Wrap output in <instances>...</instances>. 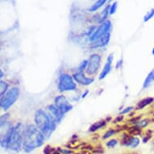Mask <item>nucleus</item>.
Segmentation results:
<instances>
[{
	"mask_svg": "<svg viewBox=\"0 0 154 154\" xmlns=\"http://www.w3.org/2000/svg\"><path fill=\"white\" fill-rule=\"evenodd\" d=\"M54 105L59 109L63 115L68 113L73 109V105L69 103L68 99L64 95H58L55 98Z\"/></svg>",
	"mask_w": 154,
	"mask_h": 154,
	"instance_id": "8",
	"label": "nucleus"
},
{
	"mask_svg": "<svg viewBox=\"0 0 154 154\" xmlns=\"http://www.w3.org/2000/svg\"><path fill=\"white\" fill-rule=\"evenodd\" d=\"M153 101H154L153 98L152 97L145 98V99H144L140 100V102L137 103L136 109V110H141V109L145 108V107H147V106L149 105V104H151Z\"/></svg>",
	"mask_w": 154,
	"mask_h": 154,
	"instance_id": "14",
	"label": "nucleus"
},
{
	"mask_svg": "<svg viewBox=\"0 0 154 154\" xmlns=\"http://www.w3.org/2000/svg\"><path fill=\"white\" fill-rule=\"evenodd\" d=\"M52 154H61L59 152H54V153H53Z\"/></svg>",
	"mask_w": 154,
	"mask_h": 154,
	"instance_id": "36",
	"label": "nucleus"
},
{
	"mask_svg": "<svg viewBox=\"0 0 154 154\" xmlns=\"http://www.w3.org/2000/svg\"><path fill=\"white\" fill-rule=\"evenodd\" d=\"M19 97H20V89L18 87L10 89L0 99V107L4 111L8 110L17 101Z\"/></svg>",
	"mask_w": 154,
	"mask_h": 154,
	"instance_id": "5",
	"label": "nucleus"
},
{
	"mask_svg": "<svg viewBox=\"0 0 154 154\" xmlns=\"http://www.w3.org/2000/svg\"><path fill=\"white\" fill-rule=\"evenodd\" d=\"M112 61H113V54L111 53L107 57V61H106V64L104 67H103V70L101 71L99 74V80H103L109 74L111 70V68H112Z\"/></svg>",
	"mask_w": 154,
	"mask_h": 154,
	"instance_id": "13",
	"label": "nucleus"
},
{
	"mask_svg": "<svg viewBox=\"0 0 154 154\" xmlns=\"http://www.w3.org/2000/svg\"><path fill=\"white\" fill-rule=\"evenodd\" d=\"M86 67H87V61L84 60L80 64V66L78 67L77 72H84L86 69Z\"/></svg>",
	"mask_w": 154,
	"mask_h": 154,
	"instance_id": "26",
	"label": "nucleus"
},
{
	"mask_svg": "<svg viewBox=\"0 0 154 154\" xmlns=\"http://www.w3.org/2000/svg\"><path fill=\"white\" fill-rule=\"evenodd\" d=\"M73 78L75 82L78 83L82 86H89L91 85L94 82V78L92 77H86L84 72H77L73 75Z\"/></svg>",
	"mask_w": 154,
	"mask_h": 154,
	"instance_id": "10",
	"label": "nucleus"
},
{
	"mask_svg": "<svg viewBox=\"0 0 154 154\" xmlns=\"http://www.w3.org/2000/svg\"><path fill=\"white\" fill-rule=\"evenodd\" d=\"M54 152H55L54 148H50L49 146H47V147L44 149V153H45V154H52L53 153H54Z\"/></svg>",
	"mask_w": 154,
	"mask_h": 154,
	"instance_id": "30",
	"label": "nucleus"
},
{
	"mask_svg": "<svg viewBox=\"0 0 154 154\" xmlns=\"http://www.w3.org/2000/svg\"><path fill=\"white\" fill-rule=\"evenodd\" d=\"M152 53H153V55L154 56V48H153V52H152Z\"/></svg>",
	"mask_w": 154,
	"mask_h": 154,
	"instance_id": "37",
	"label": "nucleus"
},
{
	"mask_svg": "<svg viewBox=\"0 0 154 154\" xmlns=\"http://www.w3.org/2000/svg\"><path fill=\"white\" fill-rule=\"evenodd\" d=\"M154 16V9H152L150 12H148L147 14L145 15L144 17V21L145 22H148V20H150Z\"/></svg>",
	"mask_w": 154,
	"mask_h": 154,
	"instance_id": "25",
	"label": "nucleus"
},
{
	"mask_svg": "<svg viewBox=\"0 0 154 154\" xmlns=\"http://www.w3.org/2000/svg\"><path fill=\"white\" fill-rule=\"evenodd\" d=\"M117 2H115L111 6H110V14L113 15L115 13L116 10H117Z\"/></svg>",
	"mask_w": 154,
	"mask_h": 154,
	"instance_id": "27",
	"label": "nucleus"
},
{
	"mask_svg": "<svg viewBox=\"0 0 154 154\" xmlns=\"http://www.w3.org/2000/svg\"><path fill=\"white\" fill-rule=\"evenodd\" d=\"M150 136H147L145 137V138H144V140H143V141H144V142L145 143H146L147 142V141H148V140H149V139H150Z\"/></svg>",
	"mask_w": 154,
	"mask_h": 154,
	"instance_id": "34",
	"label": "nucleus"
},
{
	"mask_svg": "<svg viewBox=\"0 0 154 154\" xmlns=\"http://www.w3.org/2000/svg\"><path fill=\"white\" fill-rule=\"evenodd\" d=\"M153 145H154V139H153Z\"/></svg>",
	"mask_w": 154,
	"mask_h": 154,
	"instance_id": "39",
	"label": "nucleus"
},
{
	"mask_svg": "<svg viewBox=\"0 0 154 154\" xmlns=\"http://www.w3.org/2000/svg\"><path fill=\"white\" fill-rule=\"evenodd\" d=\"M132 109H133V107H126V108H124L123 111H121V115L128 114V113H130L132 111Z\"/></svg>",
	"mask_w": 154,
	"mask_h": 154,
	"instance_id": "31",
	"label": "nucleus"
},
{
	"mask_svg": "<svg viewBox=\"0 0 154 154\" xmlns=\"http://www.w3.org/2000/svg\"><path fill=\"white\" fill-rule=\"evenodd\" d=\"M34 120L36 128L41 131L45 139L49 138L57 127V123L53 118L43 109H38L36 111Z\"/></svg>",
	"mask_w": 154,
	"mask_h": 154,
	"instance_id": "2",
	"label": "nucleus"
},
{
	"mask_svg": "<svg viewBox=\"0 0 154 154\" xmlns=\"http://www.w3.org/2000/svg\"><path fill=\"white\" fill-rule=\"evenodd\" d=\"M128 133L131 136H139V135L141 133V129L139 128V127H137L136 125L135 126H132L131 128H129L128 129Z\"/></svg>",
	"mask_w": 154,
	"mask_h": 154,
	"instance_id": "19",
	"label": "nucleus"
},
{
	"mask_svg": "<svg viewBox=\"0 0 154 154\" xmlns=\"http://www.w3.org/2000/svg\"><path fill=\"white\" fill-rule=\"evenodd\" d=\"M106 123H107V121L106 120H100V121H98V122H95L94 123H93L90 128H89V131L91 132H94L96 131L99 129L102 128L103 127H105Z\"/></svg>",
	"mask_w": 154,
	"mask_h": 154,
	"instance_id": "16",
	"label": "nucleus"
},
{
	"mask_svg": "<svg viewBox=\"0 0 154 154\" xmlns=\"http://www.w3.org/2000/svg\"><path fill=\"white\" fill-rule=\"evenodd\" d=\"M81 145V142L79 140H72L71 142H69L68 147L69 148H77Z\"/></svg>",
	"mask_w": 154,
	"mask_h": 154,
	"instance_id": "24",
	"label": "nucleus"
},
{
	"mask_svg": "<svg viewBox=\"0 0 154 154\" xmlns=\"http://www.w3.org/2000/svg\"><path fill=\"white\" fill-rule=\"evenodd\" d=\"M47 112L51 115L52 117L53 118V120L56 121L57 123H61V121L62 120L63 117H64V115L61 113V111L57 108L54 104L48 106V107H47Z\"/></svg>",
	"mask_w": 154,
	"mask_h": 154,
	"instance_id": "11",
	"label": "nucleus"
},
{
	"mask_svg": "<svg viewBox=\"0 0 154 154\" xmlns=\"http://www.w3.org/2000/svg\"><path fill=\"white\" fill-rule=\"evenodd\" d=\"M109 11H110V6H107L104 10H103V12H102L101 15H100L99 20V23H103V22H105V20L107 18V16H108Z\"/></svg>",
	"mask_w": 154,
	"mask_h": 154,
	"instance_id": "20",
	"label": "nucleus"
},
{
	"mask_svg": "<svg viewBox=\"0 0 154 154\" xmlns=\"http://www.w3.org/2000/svg\"><path fill=\"white\" fill-rule=\"evenodd\" d=\"M74 154H81V153H74Z\"/></svg>",
	"mask_w": 154,
	"mask_h": 154,
	"instance_id": "40",
	"label": "nucleus"
},
{
	"mask_svg": "<svg viewBox=\"0 0 154 154\" xmlns=\"http://www.w3.org/2000/svg\"><path fill=\"white\" fill-rule=\"evenodd\" d=\"M107 0H98V1H96V3H94V4L89 8V11H90V12H96L97 10H99L100 7H102L107 3Z\"/></svg>",
	"mask_w": 154,
	"mask_h": 154,
	"instance_id": "17",
	"label": "nucleus"
},
{
	"mask_svg": "<svg viewBox=\"0 0 154 154\" xmlns=\"http://www.w3.org/2000/svg\"><path fill=\"white\" fill-rule=\"evenodd\" d=\"M102 58L101 56L98 53L91 54L87 60V67H86V73L89 76H92L96 74L99 70L101 66Z\"/></svg>",
	"mask_w": 154,
	"mask_h": 154,
	"instance_id": "7",
	"label": "nucleus"
},
{
	"mask_svg": "<svg viewBox=\"0 0 154 154\" xmlns=\"http://www.w3.org/2000/svg\"><path fill=\"white\" fill-rule=\"evenodd\" d=\"M57 87L60 92L74 91L77 89V84L69 74L63 73L59 77Z\"/></svg>",
	"mask_w": 154,
	"mask_h": 154,
	"instance_id": "6",
	"label": "nucleus"
},
{
	"mask_svg": "<svg viewBox=\"0 0 154 154\" xmlns=\"http://www.w3.org/2000/svg\"><path fill=\"white\" fill-rule=\"evenodd\" d=\"M128 154H136V153H128Z\"/></svg>",
	"mask_w": 154,
	"mask_h": 154,
	"instance_id": "38",
	"label": "nucleus"
},
{
	"mask_svg": "<svg viewBox=\"0 0 154 154\" xmlns=\"http://www.w3.org/2000/svg\"><path fill=\"white\" fill-rule=\"evenodd\" d=\"M111 27V23L110 20H106L105 22L102 23V24L97 29H95L94 31L93 32V34L90 36V40L93 42L98 40L99 38L101 36H103V35H105L106 33H107L110 31Z\"/></svg>",
	"mask_w": 154,
	"mask_h": 154,
	"instance_id": "9",
	"label": "nucleus"
},
{
	"mask_svg": "<svg viewBox=\"0 0 154 154\" xmlns=\"http://www.w3.org/2000/svg\"><path fill=\"white\" fill-rule=\"evenodd\" d=\"M8 88V85L7 83L3 81H0V98H2L3 94H5Z\"/></svg>",
	"mask_w": 154,
	"mask_h": 154,
	"instance_id": "21",
	"label": "nucleus"
},
{
	"mask_svg": "<svg viewBox=\"0 0 154 154\" xmlns=\"http://www.w3.org/2000/svg\"><path fill=\"white\" fill-rule=\"evenodd\" d=\"M89 94V91H86L84 92V93L82 94V99H85V98L87 96V94Z\"/></svg>",
	"mask_w": 154,
	"mask_h": 154,
	"instance_id": "33",
	"label": "nucleus"
},
{
	"mask_svg": "<svg viewBox=\"0 0 154 154\" xmlns=\"http://www.w3.org/2000/svg\"><path fill=\"white\" fill-rule=\"evenodd\" d=\"M110 38H111V33L107 32L105 35H103V36H101L98 40H95V41H93L91 47L92 49H99V48L105 47V46L108 45L109 41H110Z\"/></svg>",
	"mask_w": 154,
	"mask_h": 154,
	"instance_id": "12",
	"label": "nucleus"
},
{
	"mask_svg": "<svg viewBox=\"0 0 154 154\" xmlns=\"http://www.w3.org/2000/svg\"><path fill=\"white\" fill-rule=\"evenodd\" d=\"M23 128L21 123H17L15 126L8 141L7 148L15 152L20 151L23 147Z\"/></svg>",
	"mask_w": 154,
	"mask_h": 154,
	"instance_id": "4",
	"label": "nucleus"
},
{
	"mask_svg": "<svg viewBox=\"0 0 154 154\" xmlns=\"http://www.w3.org/2000/svg\"><path fill=\"white\" fill-rule=\"evenodd\" d=\"M3 71H2V70H1V69H0V78H1V77H3Z\"/></svg>",
	"mask_w": 154,
	"mask_h": 154,
	"instance_id": "35",
	"label": "nucleus"
},
{
	"mask_svg": "<svg viewBox=\"0 0 154 154\" xmlns=\"http://www.w3.org/2000/svg\"><path fill=\"white\" fill-rule=\"evenodd\" d=\"M139 144H140V140H139L137 137L131 136L130 137V139H129L128 142L126 144V146L134 148H136L137 146L139 145Z\"/></svg>",
	"mask_w": 154,
	"mask_h": 154,
	"instance_id": "18",
	"label": "nucleus"
},
{
	"mask_svg": "<svg viewBox=\"0 0 154 154\" xmlns=\"http://www.w3.org/2000/svg\"><path fill=\"white\" fill-rule=\"evenodd\" d=\"M116 133V131L115 130H114V129H109L108 131H106L105 134L103 135V140H106V139H108V138H110V137H111L112 136H114L115 134Z\"/></svg>",
	"mask_w": 154,
	"mask_h": 154,
	"instance_id": "23",
	"label": "nucleus"
},
{
	"mask_svg": "<svg viewBox=\"0 0 154 154\" xmlns=\"http://www.w3.org/2000/svg\"><path fill=\"white\" fill-rule=\"evenodd\" d=\"M153 82H154V69L148 74V76L146 77L145 80L144 84H143V88L144 89L148 88V87L151 86L152 84H153Z\"/></svg>",
	"mask_w": 154,
	"mask_h": 154,
	"instance_id": "15",
	"label": "nucleus"
},
{
	"mask_svg": "<svg viewBox=\"0 0 154 154\" xmlns=\"http://www.w3.org/2000/svg\"><path fill=\"white\" fill-rule=\"evenodd\" d=\"M58 151L60 153L62 154H72L73 151L70 150V149H66V148H58Z\"/></svg>",
	"mask_w": 154,
	"mask_h": 154,
	"instance_id": "28",
	"label": "nucleus"
},
{
	"mask_svg": "<svg viewBox=\"0 0 154 154\" xmlns=\"http://www.w3.org/2000/svg\"><path fill=\"white\" fill-rule=\"evenodd\" d=\"M9 114L3 115L0 117V145L7 148L8 141L14 129V126L8 121Z\"/></svg>",
	"mask_w": 154,
	"mask_h": 154,
	"instance_id": "3",
	"label": "nucleus"
},
{
	"mask_svg": "<svg viewBox=\"0 0 154 154\" xmlns=\"http://www.w3.org/2000/svg\"><path fill=\"white\" fill-rule=\"evenodd\" d=\"M148 123H149V120L145 119V120H139V121L136 123V125L137 127H139L140 128H145L146 126L148 124Z\"/></svg>",
	"mask_w": 154,
	"mask_h": 154,
	"instance_id": "22",
	"label": "nucleus"
},
{
	"mask_svg": "<svg viewBox=\"0 0 154 154\" xmlns=\"http://www.w3.org/2000/svg\"><path fill=\"white\" fill-rule=\"evenodd\" d=\"M45 137L36 126L28 124L23 128V148L25 153H29L36 148L43 145Z\"/></svg>",
	"mask_w": 154,
	"mask_h": 154,
	"instance_id": "1",
	"label": "nucleus"
},
{
	"mask_svg": "<svg viewBox=\"0 0 154 154\" xmlns=\"http://www.w3.org/2000/svg\"><path fill=\"white\" fill-rule=\"evenodd\" d=\"M123 120V115H119V116H117V117L115 118V121L117 122V123H120V122H122V120Z\"/></svg>",
	"mask_w": 154,
	"mask_h": 154,
	"instance_id": "32",
	"label": "nucleus"
},
{
	"mask_svg": "<svg viewBox=\"0 0 154 154\" xmlns=\"http://www.w3.org/2000/svg\"><path fill=\"white\" fill-rule=\"evenodd\" d=\"M118 141L116 140H109L108 142H107V146L109 148H113L115 146L117 145Z\"/></svg>",
	"mask_w": 154,
	"mask_h": 154,
	"instance_id": "29",
	"label": "nucleus"
}]
</instances>
